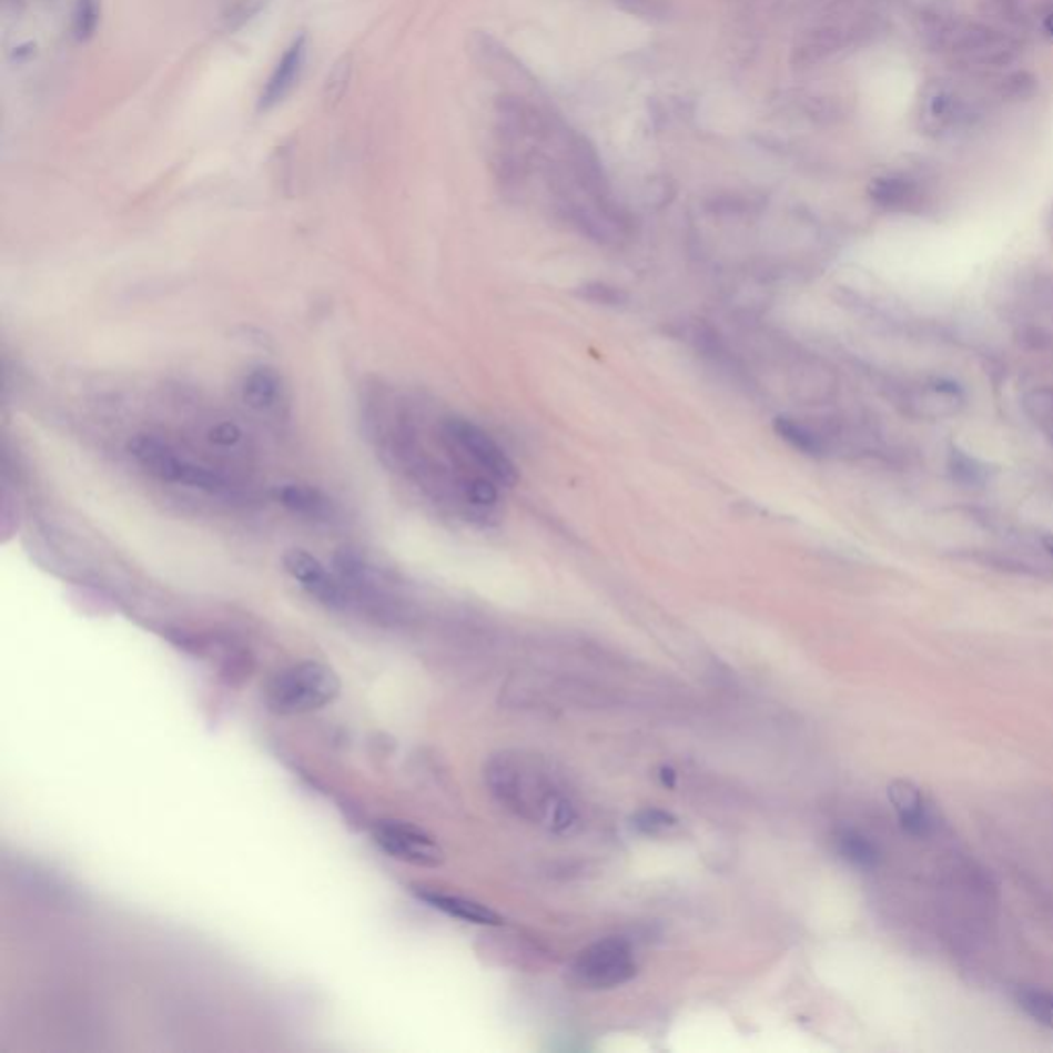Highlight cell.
Returning <instances> with one entry per match:
<instances>
[{
  "instance_id": "cell-1",
  "label": "cell",
  "mask_w": 1053,
  "mask_h": 1053,
  "mask_svg": "<svg viewBox=\"0 0 1053 1053\" xmlns=\"http://www.w3.org/2000/svg\"><path fill=\"white\" fill-rule=\"evenodd\" d=\"M486 782L492 794L517 813H534L541 826L563 831L575 823V809L549 782L544 772H539L525 759L510 758V753H500L492 758L486 766Z\"/></svg>"
},
{
  "instance_id": "cell-2",
  "label": "cell",
  "mask_w": 1053,
  "mask_h": 1053,
  "mask_svg": "<svg viewBox=\"0 0 1053 1053\" xmlns=\"http://www.w3.org/2000/svg\"><path fill=\"white\" fill-rule=\"evenodd\" d=\"M128 453L149 476L219 498H240L241 488L223 472L198 464L175 445L156 435H136L128 441Z\"/></svg>"
},
{
  "instance_id": "cell-3",
  "label": "cell",
  "mask_w": 1053,
  "mask_h": 1053,
  "mask_svg": "<svg viewBox=\"0 0 1053 1053\" xmlns=\"http://www.w3.org/2000/svg\"><path fill=\"white\" fill-rule=\"evenodd\" d=\"M438 441L455 469L464 476L465 484L478 476L494 479L498 486L517 484V467L476 424L464 418H447L438 426Z\"/></svg>"
},
{
  "instance_id": "cell-4",
  "label": "cell",
  "mask_w": 1053,
  "mask_h": 1053,
  "mask_svg": "<svg viewBox=\"0 0 1053 1053\" xmlns=\"http://www.w3.org/2000/svg\"><path fill=\"white\" fill-rule=\"evenodd\" d=\"M342 681L332 667L317 660H303L270 679L266 706L281 717L307 715L334 702Z\"/></svg>"
},
{
  "instance_id": "cell-5",
  "label": "cell",
  "mask_w": 1053,
  "mask_h": 1053,
  "mask_svg": "<svg viewBox=\"0 0 1053 1053\" xmlns=\"http://www.w3.org/2000/svg\"><path fill=\"white\" fill-rule=\"evenodd\" d=\"M936 36L949 60L970 71H996L1021 54V45L1011 33L985 23L963 21L942 28Z\"/></svg>"
},
{
  "instance_id": "cell-6",
  "label": "cell",
  "mask_w": 1053,
  "mask_h": 1053,
  "mask_svg": "<svg viewBox=\"0 0 1053 1053\" xmlns=\"http://www.w3.org/2000/svg\"><path fill=\"white\" fill-rule=\"evenodd\" d=\"M982 118V101L961 84L939 79L928 83L922 91L918 124L932 139H961L980 126Z\"/></svg>"
},
{
  "instance_id": "cell-7",
  "label": "cell",
  "mask_w": 1053,
  "mask_h": 1053,
  "mask_svg": "<svg viewBox=\"0 0 1053 1053\" xmlns=\"http://www.w3.org/2000/svg\"><path fill=\"white\" fill-rule=\"evenodd\" d=\"M638 973L636 951L621 936L593 942L576 955L568 978L583 990H614L630 982Z\"/></svg>"
},
{
  "instance_id": "cell-8",
  "label": "cell",
  "mask_w": 1053,
  "mask_h": 1053,
  "mask_svg": "<svg viewBox=\"0 0 1053 1053\" xmlns=\"http://www.w3.org/2000/svg\"><path fill=\"white\" fill-rule=\"evenodd\" d=\"M373 840L387 857L406 864L436 869L445 862V850L441 843L426 829L407 821H379L373 829Z\"/></svg>"
},
{
  "instance_id": "cell-9",
  "label": "cell",
  "mask_w": 1053,
  "mask_h": 1053,
  "mask_svg": "<svg viewBox=\"0 0 1053 1053\" xmlns=\"http://www.w3.org/2000/svg\"><path fill=\"white\" fill-rule=\"evenodd\" d=\"M282 563H284V570L320 604L332 609L351 607V595L344 587L342 578L332 575L324 564L320 563L315 556H311L310 551L291 549Z\"/></svg>"
},
{
  "instance_id": "cell-10",
  "label": "cell",
  "mask_w": 1053,
  "mask_h": 1053,
  "mask_svg": "<svg viewBox=\"0 0 1053 1053\" xmlns=\"http://www.w3.org/2000/svg\"><path fill=\"white\" fill-rule=\"evenodd\" d=\"M476 57L492 79H496L498 83H505L506 93L527 95V98H546V93L539 89L537 79L520 64L519 58L508 52L505 45L492 40L490 36H479L476 40Z\"/></svg>"
},
{
  "instance_id": "cell-11",
  "label": "cell",
  "mask_w": 1053,
  "mask_h": 1053,
  "mask_svg": "<svg viewBox=\"0 0 1053 1053\" xmlns=\"http://www.w3.org/2000/svg\"><path fill=\"white\" fill-rule=\"evenodd\" d=\"M887 797L895 809L899 826L913 838H928L934 831V819L928 809L922 790L910 780H893L887 788Z\"/></svg>"
},
{
  "instance_id": "cell-12",
  "label": "cell",
  "mask_w": 1053,
  "mask_h": 1053,
  "mask_svg": "<svg viewBox=\"0 0 1053 1053\" xmlns=\"http://www.w3.org/2000/svg\"><path fill=\"white\" fill-rule=\"evenodd\" d=\"M869 196L883 211L913 212L924 204L927 190L920 180H915L912 175L891 173V175L877 178L869 185Z\"/></svg>"
},
{
  "instance_id": "cell-13",
  "label": "cell",
  "mask_w": 1053,
  "mask_h": 1053,
  "mask_svg": "<svg viewBox=\"0 0 1053 1053\" xmlns=\"http://www.w3.org/2000/svg\"><path fill=\"white\" fill-rule=\"evenodd\" d=\"M416 898L422 899L426 905L441 913H447L455 920H462L467 924L476 927H500L505 924V918L498 912H494L486 903L476 901V899L464 898V895H453L445 891L436 889H414Z\"/></svg>"
},
{
  "instance_id": "cell-14",
  "label": "cell",
  "mask_w": 1053,
  "mask_h": 1053,
  "mask_svg": "<svg viewBox=\"0 0 1053 1053\" xmlns=\"http://www.w3.org/2000/svg\"><path fill=\"white\" fill-rule=\"evenodd\" d=\"M307 58V43L305 38H296L295 42L288 45V50L282 54L276 69L270 74L266 87L260 95V110L267 112L274 105H279L284 98L293 91Z\"/></svg>"
},
{
  "instance_id": "cell-15",
  "label": "cell",
  "mask_w": 1053,
  "mask_h": 1053,
  "mask_svg": "<svg viewBox=\"0 0 1053 1053\" xmlns=\"http://www.w3.org/2000/svg\"><path fill=\"white\" fill-rule=\"evenodd\" d=\"M274 498L293 515L311 520H330L336 508L324 492L305 484H284L274 490Z\"/></svg>"
},
{
  "instance_id": "cell-16",
  "label": "cell",
  "mask_w": 1053,
  "mask_h": 1053,
  "mask_svg": "<svg viewBox=\"0 0 1053 1053\" xmlns=\"http://www.w3.org/2000/svg\"><path fill=\"white\" fill-rule=\"evenodd\" d=\"M241 397L247 406L260 414L279 412L284 397L281 375L270 366H257L243 379Z\"/></svg>"
},
{
  "instance_id": "cell-17",
  "label": "cell",
  "mask_w": 1053,
  "mask_h": 1053,
  "mask_svg": "<svg viewBox=\"0 0 1053 1053\" xmlns=\"http://www.w3.org/2000/svg\"><path fill=\"white\" fill-rule=\"evenodd\" d=\"M854 31L842 28V26H823L807 33L801 42L794 48V64L799 67H813L817 62L833 57L840 52Z\"/></svg>"
},
{
  "instance_id": "cell-18",
  "label": "cell",
  "mask_w": 1053,
  "mask_h": 1053,
  "mask_svg": "<svg viewBox=\"0 0 1053 1053\" xmlns=\"http://www.w3.org/2000/svg\"><path fill=\"white\" fill-rule=\"evenodd\" d=\"M912 404L920 409L922 416H930V418L939 416L941 418V416L955 414L956 407L963 404V395L956 389L955 385L934 381L930 385L920 387L913 394Z\"/></svg>"
},
{
  "instance_id": "cell-19",
  "label": "cell",
  "mask_w": 1053,
  "mask_h": 1053,
  "mask_svg": "<svg viewBox=\"0 0 1053 1053\" xmlns=\"http://www.w3.org/2000/svg\"><path fill=\"white\" fill-rule=\"evenodd\" d=\"M838 854L862 871H872L881 862V852L874 843L857 829H840L833 838Z\"/></svg>"
},
{
  "instance_id": "cell-20",
  "label": "cell",
  "mask_w": 1053,
  "mask_h": 1053,
  "mask_svg": "<svg viewBox=\"0 0 1053 1053\" xmlns=\"http://www.w3.org/2000/svg\"><path fill=\"white\" fill-rule=\"evenodd\" d=\"M773 431L778 433V436H782L790 447L801 450L804 455L819 457V455H823L826 449H828L826 441L817 435L813 428H809V426L802 424V422L787 418V416H780V418L773 421Z\"/></svg>"
},
{
  "instance_id": "cell-21",
  "label": "cell",
  "mask_w": 1053,
  "mask_h": 1053,
  "mask_svg": "<svg viewBox=\"0 0 1053 1053\" xmlns=\"http://www.w3.org/2000/svg\"><path fill=\"white\" fill-rule=\"evenodd\" d=\"M1014 1000L1019 1009L1035 1023L1053 1029V994L1040 988H1019Z\"/></svg>"
},
{
  "instance_id": "cell-22",
  "label": "cell",
  "mask_w": 1053,
  "mask_h": 1053,
  "mask_svg": "<svg viewBox=\"0 0 1053 1053\" xmlns=\"http://www.w3.org/2000/svg\"><path fill=\"white\" fill-rule=\"evenodd\" d=\"M632 828L647 838H662L679 828V819L662 809H642L634 814Z\"/></svg>"
},
{
  "instance_id": "cell-23",
  "label": "cell",
  "mask_w": 1053,
  "mask_h": 1053,
  "mask_svg": "<svg viewBox=\"0 0 1053 1053\" xmlns=\"http://www.w3.org/2000/svg\"><path fill=\"white\" fill-rule=\"evenodd\" d=\"M1026 414L1035 426H1040L1043 435L1053 441V392L1052 389H1035L1025 395Z\"/></svg>"
},
{
  "instance_id": "cell-24",
  "label": "cell",
  "mask_w": 1053,
  "mask_h": 1053,
  "mask_svg": "<svg viewBox=\"0 0 1053 1053\" xmlns=\"http://www.w3.org/2000/svg\"><path fill=\"white\" fill-rule=\"evenodd\" d=\"M101 13L99 0H77L74 7V33L79 40H87L95 33Z\"/></svg>"
},
{
  "instance_id": "cell-25",
  "label": "cell",
  "mask_w": 1053,
  "mask_h": 1053,
  "mask_svg": "<svg viewBox=\"0 0 1053 1053\" xmlns=\"http://www.w3.org/2000/svg\"><path fill=\"white\" fill-rule=\"evenodd\" d=\"M616 4L624 13L648 21H662L669 14V4L665 0H616Z\"/></svg>"
},
{
  "instance_id": "cell-26",
  "label": "cell",
  "mask_w": 1053,
  "mask_h": 1053,
  "mask_svg": "<svg viewBox=\"0 0 1053 1053\" xmlns=\"http://www.w3.org/2000/svg\"><path fill=\"white\" fill-rule=\"evenodd\" d=\"M951 467H953V474L961 482H968V484H980L983 478V469L978 465L975 459H971L968 455H963L961 450H953L951 455Z\"/></svg>"
},
{
  "instance_id": "cell-27",
  "label": "cell",
  "mask_w": 1053,
  "mask_h": 1053,
  "mask_svg": "<svg viewBox=\"0 0 1053 1053\" xmlns=\"http://www.w3.org/2000/svg\"><path fill=\"white\" fill-rule=\"evenodd\" d=\"M583 296H587L589 301H595V303H604V305H619L626 301V295L614 288V286H607V284H587L583 286Z\"/></svg>"
},
{
  "instance_id": "cell-28",
  "label": "cell",
  "mask_w": 1053,
  "mask_h": 1053,
  "mask_svg": "<svg viewBox=\"0 0 1053 1053\" xmlns=\"http://www.w3.org/2000/svg\"><path fill=\"white\" fill-rule=\"evenodd\" d=\"M1041 28H1043V31H1045V33H1047V36H1050V38L1053 40V7L1050 9V11H1047V13L1043 14V19H1041Z\"/></svg>"
},
{
  "instance_id": "cell-29",
  "label": "cell",
  "mask_w": 1053,
  "mask_h": 1053,
  "mask_svg": "<svg viewBox=\"0 0 1053 1053\" xmlns=\"http://www.w3.org/2000/svg\"><path fill=\"white\" fill-rule=\"evenodd\" d=\"M660 778H662V782H665V784H669V787H674L675 772L674 770H671V768H662V770H660Z\"/></svg>"
},
{
  "instance_id": "cell-30",
  "label": "cell",
  "mask_w": 1053,
  "mask_h": 1053,
  "mask_svg": "<svg viewBox=\"0 0 1053 1053\" xmlns=\"http://www.w3.org/2000/svg\"><path fill=\"white\" fill-rule=\"evenodd\" d=\"M1043 549L1053 558V535H1045V537H1043Z\"/></svg>"
}]
</instances>
